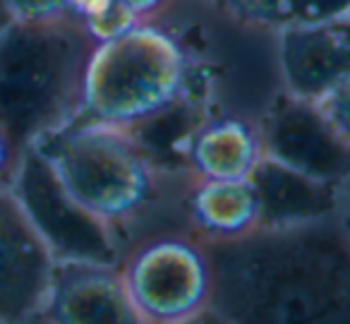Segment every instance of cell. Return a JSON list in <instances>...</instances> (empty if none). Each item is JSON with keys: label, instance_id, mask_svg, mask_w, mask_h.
I'll return each instance as SVG.
<instances>
[{"label": "cell", "instance_id": "obj_19", "mask_svg": "<svg viewBox=\"0 0 350 324\" xmlns=\"http://www.w3.org/2000/svg\"><path fill=\"white\" fill-rule=\"evenodd\" d=\"M340 12H350V0H310L307 20H319V17L340 15Z\"/></svg>", "mask_w": 350, "mask_h": 324}, {"label": "cell", "instance_id": "obj_15", "mask_svg": "<svg viewBox=\"0 0 350 324\" xmlns=\"http://www.w3.org/2000/svg\"><path fill=\"white\" fill-rule=\"evenodd\" d=\"M216 3L245 20L273 29L307 20V5H310V0H216Z\"/></svg>", "mask_w": 350, "mask_h": 324}, {"label": "cell", "instance_id": "obj_16", "mask_svg": "<svg viewBox=\"0 0 350 324\" xmlns=\"http://www.w3.org/2000/svg\"><path fill=\"white\" fill-rule=\"evenodd\" d=\"M68 12L82 20L98 41L111 39L137 25L135 17L122 10L118 0H68Z\"/></svg>", "mask_w": 350, "mask_h": 324}, {"label": "cell", "instance_id": "obj_13", "mask_svg": "<svg viewBox=\"0 0 350 324\" xmlns=\"http://www.w3.org/2000/svg\"><path fill=\"white\" fill-rule=\"evenodd\" d=\"M187 231L202 242L243 238L262 223L250 178H195L185 197Z\"/></svg>", "mask_w": 350, "mask_h": 324}, {"label": "cell", "instance_id": "obj_20", "mask_svg": "<svg viewBox=\"0 0 350 324\" xmlns=\"http://www.w3.org/2000/svg\"><path fill=\"white\" fill-rule=\"evenodd\" d=\"M118 3H120L122 10L130 12L137 22H144V20H149V17L154 15L161 5H163L165 0H118Z\"/></svg>", "mask_w": 350, "mask_h": 324}, {"label": "cell", "instance_id": "obj_14", "mask_svg": "<svg viewBox=\"0 0 350 324\" xmlns=\"http://www.w3.org/2000/svg\"><path fill=\"white\" fill-rule=\"evenodd\" d=\"M264 156L259 123L247 118H204L185 145V166L197 178H247Z\"/></svg>", "mask_w": 350, "mask_h": 324}, {"label": "cell", "instance_id": "obj_1", "mask_svg": "<svg viewBox=\"0 0 350 324\" xmlns=\"http://www.w3.org/2000/svg\"><path fill=\"white\" fill-rule=\"evenodd\" d=\"M211 260L206 319L238 324H345L350 319L348 214L259 223L204 242Z\"/></svg>", "mask_w": 350, "mask_h": 324}, {"label": "cell", "instance_id": "obj_18", "mask_svg": "<svg viewBox=\"0 0 350 324\" xmlns=\"http://www.w3.org/2000/svg\"><path fill=\"white\" fill-rule=\"evenodd\" d=\"M25 154V151H22ZM20 151L12 145V140L8 137V132L0 127V188L12 183V175L17 171V164H20Z\"/></svg>", "mask_w": 350, "mask_h": 324}, {"label": "cell", "instance_id": "obj_2", "mask_svg": "<svg viewBox=\"0 0 350 324\" xmlns=\"http://www.w3.org/2000/svg\"><path fill=\"white\" fill-rule=\"evenodd\" d=\"M65 192L120 245L161 231H187L185 197L197 175L161 164L127 127L79 118L34 145Z\"/></svg>", "mask_w": 350, "mask_h": 324}, {"label": "cell", "instance_id": "obj_6", "mask_svg": "<svg viewBox=\"0 0 350 324\" xmlns=\"http://www.w3.org/2000/svg\"><path fill=\"white\" fill-rule=\"evenodd\" d=\"M137 324H185L206 319L211 260L190 231H161L130 242L118 260Z\"/></svg>", "mask_w": 350, "mask_h": 324}, {"label": "cell", "instance_id": "obj_9", "mask_svg": "<svg viewBox=\"0 0 350 324\" xmlns=\"http://www.w3.org/2000/svg\"><path fill=\"white\" fill-rule=\"evenodd\" d=\"M264 156L312 178L348 183L350 137L340 135L312 101L281 92L259 118Z\"/></svg>", "mask_w": 350, "mask_h": 324}, {"label": "cell", "instance_id": "obj_3", "mask_svg": "<svg viewBox=\"0 0 350 324\" xmlns=\"http://www.w3.org/2000/svg\"><path fill=\"white\" fill-rule=\"evenodd\" d=\"M183 60V103L197 116L257 121L283 92L278 29L250 22L216 0H165L149 17Z\"/></svg>", "mask_w": 350, "mask_h": 324}, {"label": "cell", "instance_id": "obj_17", "mask_svg": "<svg viewBox=\"0 0 350 324\" xmlns=\"http://www.w3.org/2000/svg\"><path fill=\"white\" fill-rule=\"evenodd\" d=\"M10 20H44L68 12V0H5Z\"/></svg>", "mask_w": 350, "mask_h": 324}, {"label": "cell", "instance_id": "obj_21", "mask_svg": "<svg viewBox=\"0 0 350 324\" xmlns=\"http://www.w3.org/2000/svg\"><path fill=\"white\" fill-rule=\"evenodd\" d=\"M10 20V12H8V5H5V0H0V27H5Z\"/></svg>", "mask_w": 350, "mask_h": 324}, {"label": "cell", "instance_id": "obj_4", "mask_svg": "<svg viewBox=\"0 0 350 324\" xmlns=\"http://www.w3.org/2000/svg\"><path fill=\"white\" fill-rule=\"evenodd\" d=\"M96 44L72 12L0 27V127L20 154L82 118Z\"/></svg>", "mask_w": 350, "mask_h": 324}, {"label": "cell", "instance_id": "obj_5", "mask_svg": "<svg viewBox=\"0 0 350 324\" xmlns=\"http://www.w3.org/2000/svg\"><path fill=\"white\" fill-rule=\"evenodd\" d=\"M183 101V60L149 22L96 44L87 70V121L137 127Z\"/></svg>", "mask_w": 350, "mask_h": 324}, {"label": "cell", "instance_id": "obj_11", "mask_svg": "<svg viewBox=\"0 0 350 324\" xmlns=\"http://www.w3.org/2000/svg\"><path fill=\"white\" fill-rule=\"evenodd\" d=\"M41 319L58 324H137L118 262L55 257Z\"/></svg>", "mask_w": 350, "mask_h": 324}, {"label": "cell", "instance_id": "obj_7", "mask_svg": "<svg viewBox=\"0 0 350 324\" xmlns=\"http://www.w3.org/2000/svg\"><path fill=\"white\" fill-rule=\"evenodd\" d=\"M10 188L55 257L103 262L120 260V245L113 233L65 192L49 159L36 147L25 149V154L20 156Z\"/></svg>", "mask_w": 350, "mask_h": 324}, {"label": "cell", "instance_id": "obj_8", "mask_svg": "<svg viewBox=\"0 0 350 324\" xmlns=\"http://www.w3.org/2000/svg\"><path fill=\"white\" fill-rule=\"evenodd\" d=\"M55 252L10 185L0 188V322L41 319L53 279Z\"/></svg>", "mask_w": 350, "mask_h": 324}, {"label": "cell", "instance_id": "obj_10", "mask_svg": "<svg viewBox=\"0 0 350 324\" xmlns=\"http://www.w3.org/2000/svg\"><path fill=\"white\" fill-rule=\"evenodd\" d=\"M278 73L283 92L305 101L350 82V12L281 27Z\"/></svg>", "mask_w": 350, "mask_h": 324}, {"label": "cell", "instance_id": "obj_12", "mask_svg": "<svg viewBox=\"0 0 350 324\" xmlns=\"http://www.w3.org/2000/svg\"><path fill=\"white\" fill-rule=\"evenodd\" d=\"M257 190L262 223H300L348 214V183L312 178L262 156L247 175Z\"/></svg>", "mask_w": 350, "mask_h": 324}]
</instances>
